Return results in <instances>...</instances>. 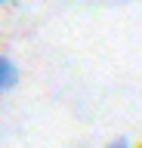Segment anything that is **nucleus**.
I'll use <instances>...</instances> for the list:
<instances>
[{
    "mask_svg": "<svg viewBox=\"0 0 142 148\" xmlns=\"http://www.w3.org/2000/svg\"><path fill=\"white\" fill-rule=\"evenodd\" d=\"M19 83V68H16V62H12L10 56H0V92L12 90Z\"/></svg>",
    "mask_w": 142,
    "mask_h": 148,
    "instance_id": "obj_1",
    "label": "nucleus"
},
{
    "mask_svg": "<svg viewBox=\"0 0 142 148\" xmlns=\"http://www.w3.org/2000/svg\"><path fill=\"white\" fill-rule=\"evenodd\" d=\"M105 148H133V145H130V139H127V136H117V139H111Z\"/></svg>",
    "mask_w": 142,
    "mask_h": 148,
    "instance_id": "obj_2",
    "label": "nucleus"
},
{
    "mask_svg": "<svg viewBox=\"0 0 142 148\" xmlns=\"http://www.w3.org/2000/svg\"><path fill=\"white\" fill-rule=\"evenodd\" d=\"M3 3H12V0H0V6H3Z\"/></svg>",
    "mask_w": 142,
    "mask_h": 148,
    "instance_id": "obj_3",
    "label": "nucleus"
}]
</instances>
